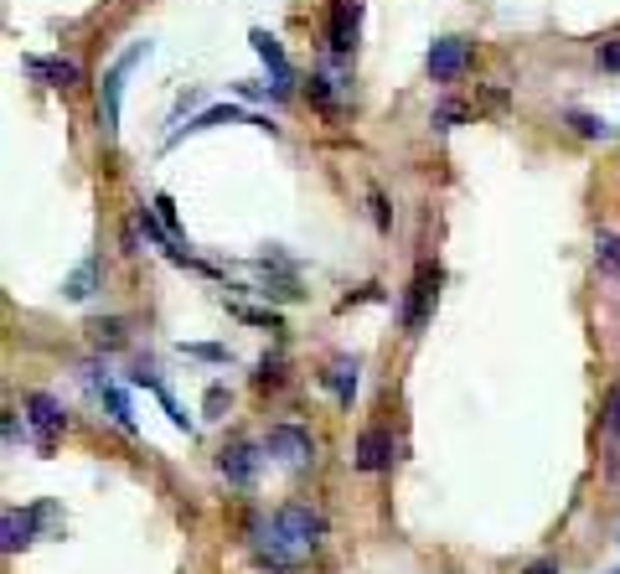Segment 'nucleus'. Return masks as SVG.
Wrapping results in <instances>:
<instances>
[{
	"mask_svg": "<svg viewBox=\"0 0 620 574\" xmlns=\"http://www.w3.org/2000/svg\"><path fill=\"white\" fill-rule=\"evenodd\" d=\"M248 42H254V52H259L264 63H269V73H274V88H279V94H285V83H290V57H285V47H279V42H274L269 32H254Z\"/></svg>",
	"mask_w": 620,
	"mask_h": 574,
	"instance_id": "13",
	"label": "nucleus"
},
{
	"mask_svg": "<svg viewBox=\"0 0 620 574\" xmlns=\"http://www.w3.org/2000/svg\"><path fill=\"white\" fill-rule=\"evenodd\" d=\"M223 409H228V388H223V383H212V388H207V414H212V419H223Z\"/></svg>",
	"mask_w": 620,
	"mask_h": 574,
	"instance_id": "24",
	"label": "nucleus"
},
{
	"mask_svg": "<svg viewBox=\"0 0 620 574\" xmlns=\"http://www.w3.org/2000/svg\"><path fill=\"white\" fill-rule=\"evenodd\" d=\"M310 99L321 109H336V94H331V78H310Z\"/></svg>",
	"mask_w": 620,
	"mask_h": 574,
	"instance_id": "23",
	"label": "nucleus"
},
{
	"mask_svg": "<svg viewBox=\"0 0 620 574\" xmlns=\"http://www.w3.org/2000/svg\"><path fill=\"white\" fill-rule=\"evenodd\" d=\"M26 414H31V425L42 430V445H52V435L68 425V414H62V404L52 394H26Z\"/></svg>",
	"mask_w": 620,
	"mask_h": 574,
	"instance_id": "10",
	"label": "nucleus"
},
{
	"mask_svg": "<svg viewBox=\"0 0 620 574\" xmlns=\"http://www.w3.org/2000/svg\"><path fill=\"white\" fill-rule=\"evenodd\" d=\"M522 574H558V564H553V559H538V564H527Z\"/></svg>",
	"mask_w": 620,
	"mask_h": 574,
	"instance_id": "28",
	"label": "nucleus"
},
{
	"mask_svg": "<svg viewBox=\"0 0 620 574\" xmlns=\"http://www.w3.org/2000/svg\"><path fill=\"white\" fill-rule=\"evenodd\" d=\"M274 528H279V538H285L290 549H305V543H316V538L326 533V518H321L316 507H300V502H290V507H279Z\"/></svg>",
	"mask_w": 620,
	"mask_h": 574,
	"instance_id": "2",
	"label": "nucleus"
},
{
	"mask_svg": "<svg viewBox=\"0 0 620 574\" xmlns=\"http://www.w3.org/2000/svg\"><path fill=\"white\" fill-rule=\"evenodd\" d=\"M393 456H398V445H393L388 430H362V435H357V456H352L357 471H388Z\"/></svg>",
	"mask_w": 620,
	"mask_h": 574,
	"instance_id": "6",
	"label": "nucleus"
},
{
	"mask_svg": "<svg viewBox=\"0 0 620 574\" xmlns=\"http://www.w3.org/2000/svg\"><path fill=\"white\" fill-rule=\"evenodd\" d=\"M26 73L42 78L47 88H78L83 83L78 63H68V57H26Z\"/></svg>",
	"mask_w": 620,
	"mask_h": 574,
	"instance_id": "9",
	"label": "nucleus"
},
{
	"mask_svg": "<svg viewBox=\"0 0 620 574\" xmlns=\"http://www.w3.org/2000/svg\"><path fill=\"white\" fill-rule=\"evenodd\" d=\"M595 259H600V269L620 275V233H600L595 238Z\"/></svg>",
	"mask_w": 620,
	"mask_h": 574,
	"instance_id": "20",
	"label": "nucleus"
},
{
	"mask_svg": "<svg viewBox=\"0 0 620 574\" xmlns=\"http://www.w3.org/2000/svg\"><path fill=\"white\" fill-rule=\"evenodd\" d=\"M357 26H362V0H336L331 6V52H352L357 47Z\"/></svg>",
	"mask_w": 620,
	"mask_h": 574,
	"instance_id": "8",
	"label": "nucleus"
},
{
	"mask_svg": "<svg viewBox=\"0 0 620 574\" xmlns=\"http://www.w3.org/2000/svg\"><path fill=\"white\" fill-rule=\"evenodd\" d=\"M88 342L99 347V352H119V347H124V321H119V316L88 321Z\"/></svg>",
	"mask_w": 620,
	"mask_h": 574,
	"instance_id": "15",
	"label": "nucleus"
},
{
	"mask_svg": "<svg viewBox=\"0 0 620 574\" xmlns=\"http://www.w3.org/2000/svg\"><path fill=\"white\" fill-rule=\"evenodd\" d=\"M465 114H471V109H465L460 99H445L440 109H434V125H440V130H450V125H460Z\"/></svg>",
	"mask_w": 620,
	"mask_h": 574,
	"instance_id": "22",
	"label": "nucleus"
},
{
	"mask_svg": "<svg viewBox=\"0 0 620 574\" xmlns=\"http://www.w3.org/2000/svg\"><path fill=\"white\" fill-rule=\"evenodd\" d=\"M434 290H440V269L419 264V275H414V285H409V300H403V331H409V337H419V331L429 326Z\"/></svg>",
	"mask_w": 620,
	"mask_h": 574,
	"instance_id": "1",
	"label": "nucleus"
},
{
	"mask_svg": "<svg viewBox=\"0 0 620 574\" xmlns=\"http://www.w3.org/2000/svg\"><path fill=\"white\" fill-rule=\"evenodd\" d=\"M321 383L331 388L341 404H352V394H357V362H352V357H331L326 373H321Z\"/></svg>",
	"mask_w": 620,
	"mask_h": 574,
	"instance_id": "12",
	"label": "nucleus"
},
{
	"mask_svg": "<svg viewBox=\"0 0 620 574\" xmlns=\"http://www.w3.org/2000/svg\"><path fill=\"white\" fill-rule=\"evenodd\" d=\"M93 280H99V264L83 259V264L73 269V280L62 285V290H68V300H88V295H93Z\"/></svg>",
	"mask_w": 620,
	"mask_h": 574,
	"instance_id": "17",
	"label": "nucleus"
},
{
	"mask_svg": "<svg viewBox=\"0 0 620 574\" xmlns=\"http://www.w3.org/2000/svg\"><path fill=\"white\" fill-rule=\"evenodd\" d=\"M104 404H109V414H114V425L119 430H135V414H130V399L119 394L114 383H104Z\"/></svg>",
	"mask_w": 620,
	"mask_h": 574,
	"instance_id": "19",
	"label": "nucleus"
},
{
	"mask_svg": "<svg viewBox=\"0 0 620 574\" xmlns=\"http://www.w3.org/2000/svg\"><path fill=\"white\" fill-rule=\"evenodd\" d=\"M465 68H471V42L465 37H440L429 47V78L434 83H455Z\"/></svg>",
	"mask_w": 620,
	"mask_h": 574,
	"instance_id": "4",
	"label": "nucleus"
},
{
	"mask_svg": "<svg viewBox=\"0 0 620 574\" xmlns=\"http://www.w3.org/2000/svg\"><path fill=\"white\" fill-rule=\"evenodd\" d=\"M186 352H192V357H207V362H223V357H228V347H217V342H192Z\"/></svg>",
	"mask_w": 620,
	"mask_h": 574,
	"instance_id": "25",
	"label": "nucleus"
},
{
	"mask_svg": "<svg viewBox=\"0 0 620 574\" xmlns=\"http://www.w3.org/2000/svg\"><path fill=\"white\" fill-rule=\"evenodd\" d=\"M264 450H269V456H279L285 466H305L316 445H310V435H305L300 425H274L269 440H264Z\"/></svg>",
	"mask_w": 620,
	"mask_h": 574,
	"instance_id": "5",
	"label": "nucleus"
},
{
	"mask_svg": "<svg viewBox=\"0 0 620 574\" xmlns=\"http://www.w3.org/2000/svg\"><path fill=\"white\" fill-rule=\"evenodd\" d=\"M0 528H6V538H0V543H6V554H16L21 543H31V533H37V512H6V523H0Z\"/></svg>",
	"mask_w": 620,
	"mask_h": 574,
	"instance_id": "14",
	"label": "nucleus"
},
{
	"mask_svg": "<svg viewBox=\"0 0 620 574\" xmlns=\"http://www.w3.org/2000/svg\"><path fill=\"white\" fill-rule=\"evenodd\" d=\"M145 52H150L145 42H140V47H130V52H124L119 63L109 68V78H104V99H99V125H104V135H114V130H119V88H124V73H130Z\"/></svg>",
	"mask_w": 620,
	"mask_h": 574,
	"instance_id": "3",
	"label": "nucleus"
},
{
	"mask_svg": "<svg viewBox=\"0 0 620 574\" xmlns=\"http://www.w3.org/2000/svg\"><path fill=\"white\" fill-rule=\"evenodd\" d=\"M217 471H223L233 487H248V481L259 476V450L248 440H233V445H223V456H217Z\"/></svg>",
	"mask_w": 620,
	"mask_h": 574,
	"instance_id": "7",
	"label": "nucleus"
},
{
	"mask_svg": "<svg viewBox=\"0 0 620 574\" xmlns=\"http://www.w3.org/2000/svg\"><path fill=\"white\" fill-rule=\"evenodd\" d=\"M569 130H574V135H584V140H605V135H610L605 119H600V114H584V109H574V114H569Z\"/></svg>",
	"mask_w": 620,
	"mask_h": 574,
	"instance_id": "18",
	"label": "nucleus"
},
{
	"mask_svg": "<svg viewBox=\"0 0 620 574\" xmlns=\"http://www.w3.org/2000/svg\"><path fill=\"white\" fill-rule=\"evenodd\" d=\"M372 223L388 228V202H383V192H372Z\"/></svg>",
	"mask_w": 620,
	"mask_h": 574,
	"instance_id": "27",
	"label": "nucleus"
},
{
	"mask_svg": "<svg viewBox=\"0 0 620 574\" xmlns=\"http://www.w3.org/2000/svg\"><path fill=\"white\" fill-rule=\"evenodd\" d=\"M600 68H605V73H620V37L600 47Z\"/></svg>",
	"mask_w": 620,
	"mask_h": 574,
	"instance_id": "26",
	"label": "nucleus"
},
{
	"mask_svg": "<svg viewBox=\"0 0 620 574\" xmlns=\"http://www.w3.org/2000/svg\"><path fill=\"white\" fill-rule=\"evenodd\" d=\"M233 119H243L233 104H223V109H207V114H197V119H192V125H181L171 140H181V135H197V130H212V125H233Z\"/></svg>",
	"mask_w": 620,
	"mask_h": 574,
	"instance_id": "16",
	"label": "nucleus"
},
{
	"mask_svg": "<svg viewBox=\"0 0 620 574\" xmlns=\"http://www.w3.org/2000/svg\"><path fill=\"white\" fill-rule=\"evenodd\" d=\"M279 383H285V362H279V357H264L259 373H254V388H279Z\"/></svg>",
	"mask_w": 620,
	"mask_h": 574,
	"instance_id": "21",
	"label": "nucleus"
},
{
	"mask_svg": "<svg viewBox=\"0 0 620 574\" xmlns=\"http://www.w3.org/2000/svg\"><path fill=\"white\" fill-rule=\"evenodd\" d=\"M600 430H605V466H610V476H620V383L610 388V399H605Z\"/></svg>",
	"mask_w": 620,
	"mask_h": 574,
	"instance_id": "11",
	"label": "nucleus"
}]
</instances>
